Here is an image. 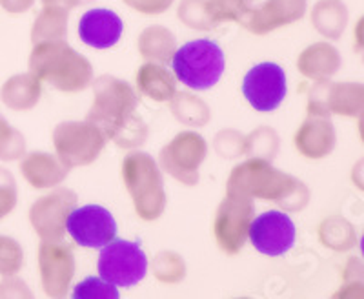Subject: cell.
<instances>
[{"label":"cell","mask_w":364,"mask_h":299,"mask_svg":"<svg viewBox=\"0 0 364 299\" xmlns=\"http://www.w3.org/2000/svg\"><path fill=\"white\" fill-rule=\"evenodd\" d=\"M173 73L191 90H210L220 80L226 68L223 48L211 38L186 42L173 55Z\"/></svg>","instance_id":"cell-1"},{"label":"cell","mask_w":364,"mask_h":299,"mask_svg":"<svg viewBox=\"0 0 364 299\" xmlns=\"http://www.w3.org/2000/svg\"><path fill=\"white\" fill-rule=\"evenodd\" d=\"M97 268L104 281L115 287L129 288L146 278L148 256L139 243L115 237L100 248Z\"/></svg>","instance_id":"cell-2"},{"label":"cell","mask_w":364,"mask_h":299,"mask_svg":"<svg viewBox=\"0 0 364 299\" xmlns=\"http://www.w3.org/2000/svg\"><path fill=\"white\" fill-rule=\"evenodd\" d=\"M66 230L75 243L86 248H102L117 237V221L108 208L86 204L75 208L66 219Z\"/></svg>","instance_id":"cell-3"},{"label":"cell","mask_w":364,"mask_h":299,"mask_svg":"<svg viewBox=\"0 0 364 299\" xmlns=\"http://www.w3.org/2000/svg\"><path fill=\"white\" fill-rule=\"evenodd\" d=\"M248 236L257 252L269 258H279L294 248L297 229L288 214L269 210L252 221Z\"/></svg>","instance_id":"cell-4"},{"label":"cell","mask_w":364,"mask_h":299,"mask_svg":"<svg viewBox=\"0 0 364 299\" xmlns=\"http://www.w3.org/2000/svg\"><path fill=\"white\" fill-rule=\"evenodd\" d=\"M242 93L257 112L277 110L288 93L284 70L275 63L257 64L242 80Z\"/></svg>","instance_id":"cell-5"},{"label":"cell","mask_w":364,"mask_h":299,"mask_svg":"<svg viewBox=\"0 0 364 299\" xmlns=\"http://www.w3.org/2000/svg\"><path fill=\"white\" fill-rule=\"evenodd\" d=\"M124 22L115 11L106 8L90 9L79 22V35L84 44L97 50L115 46L122 37Z\"/></svg>","instance_id":"cell-6"},{"label":"cell","mask_w":364,"mask_h":299,"mask_svg":"<svg viewBox=\"0 0 364 299\" xmlns=\"http://www.w3.org/2000/svg\"><path fill=\"white\" fill-rule=\"evenodd\" d=\"M73 298H119V290L102 278H87L77 285Z\"/></svg>","instance_id":"cell-7"}]
</instances>
